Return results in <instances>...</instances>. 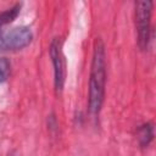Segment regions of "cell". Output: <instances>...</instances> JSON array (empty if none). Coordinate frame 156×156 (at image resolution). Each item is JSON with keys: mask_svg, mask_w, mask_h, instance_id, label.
Masks as SVG:
<instances>
[{"mask_svg": "<svg viewBox=\"0 0 156 156\" xmlns=\"http://www.w3.org/2000/svg\"><path fill=\"white\" fill-rule=\"evenodd\" d=\"M20 10H21V5L20 4H16L13 5L12 7L0 12V32L2 30V27L11 23L20 13Z\"/></svg>", "mask_w": 156, "mask_h": 156, "instance_id": "6", "label": "cell"}, {"mask_svg": "<svg viewBox=\"0 0 156 156\" xmlns=\"http://www.w3.org/2000/svg\"><path fill=\"white\" fill-rule=\"evenodd\" d=\"M106 85V56L105 46L101 39H96L94 44L90 76H89V93H88V108L94 116L99 115L104 98Z\"/></svg>", "mask_w": 156, "mask_h": 156, "instance_id": "1", "label": "cell"}, {"mask_svg": "<svg viewBox=\"0 0 156 156\" xmlns=\"http://www.w3.org/2000/svg\"><path fill=\"white\" fill-rule=\"evenodd\" d=\"M136 138L141 146H147L154 139V126L151 122L141 124L136 130Z\"/></svg>", "mask_w": 156, "mask_h": 156, "instance_id": "5", "label": "cell"}, {"mask_svg": "<svg viewBox=\"0 0 156 156\" xmlns=\"http://www.w3.org/2000/svg\"><path fill=\"white\" fill-rule=\"evenodd\" d=\"M50 58L54 67V84L56 93H61L66 80V58L63 54V40L61 38H54L50 49Z\"/></svg>", "mask_w": 156, "mask_h": 156, "instance_id": "4", "label": "cell"}, {"mask_svg": "<svg viewBox=\"0 0 156 156\" xmlns=\"http://www.w3.org/2000/svg\"><path fill=\"white\" fill-rule=\"evenodd\" d=\"M154 2L143 0L135 2V28L138 35V45L141 50L147 49L151 33V15Z\"/></svg>", "mask_w": 156, "mask_h": 156, "instance_id": "2", "label": "cell"}, {"mask_svg": "<svg viewBox=\"0 0 156 156\" xmlns=\"http://www.w3.org/2000/svg\"><path fill=\"white\" fill-rule=\"evenodd\" d=\"M33 39V33L30 28L21 26L15 27L9 30L0 32V50L16 51L24 49L30 44Z\"/></svg>", "mask_w": 156, "mask_h": 156, "instance_id": "3", "label": "cell"}, {"mask_svg": "<svg viewBox=\"0 0 156 156\" xmlns=\"http://www.w3.org/2000/svg\"><path fill=\"white\" fill-rule=\"evenodd\" d=\"M10 73V63L5 58H0V83L5 82Z\"/></svg>", "mask_w": 156, "mask_h": 156, "instance_id": "7", "label": "cell"}]
</instances>
